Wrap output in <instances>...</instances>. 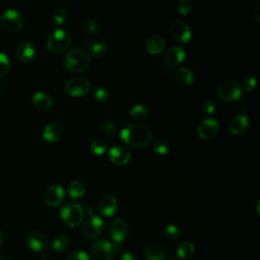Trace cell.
I'll return each mask as SVG.
<instances>
[{
  "label": "cell",
  "mask_w": 260,
  "mask_h": 260,
  "mask_svg": "<svg viewBox=\"0 0 260 260\" xmlns=\"http://www.w3.org/2000/svg\"><path fill=\"white\" fill-rule=\"evenodd\" d=\"M120 137L124 143L135 149H144L150 145L153 133L151 128L144 123H130L122 128Z\"/></svg>",
  "instance_id": "obj_1"
},
{
  "label": "cell",
  "mask_w": 260,
  "mask_h": 260,
  "mask_svg": "<svg viewBox=\"0 0 260 260\" xmlns=\"http://www.w3.org/2000/svg\"><path fill=\"white\" fill-rule=\"evenodd\" d=\"M91 57L86 49L77 47L67 52L63 59V66L68 73H84L90 66Z\"/></svg>",
  "instance_id": "obj_2"
},
{
  "label": "cell",
  "mask_w": 260,
  "mask_h": 260,
  "mask_svg": "<svg viewBox=\"0 0 260 260\" xmlns=\"http://www.w3.org/2000/svg\"><path fill=\"white\" fill-rule=\"evenodd\" d=\"M72 45V37L69 33L62 29H56L47 38L46 46L51 53L61 54L68 50Z\"/></svg>",
  "instance_id": "obj_3"
},
{
  "label": "cell",
  "mask_w": 260,
  "mask_h": 260,
  "mask_svg": "<svg viewBox=\"0 0 260 260\" xmlns=\"http://www.w3.org/2000/svg\"><path fill=\"white\" fill-rule=\"evenodd\" d=\"M243 90L239 83L231 78L224 79L218 86V94L220 98L227 102L238 101L242 97Z\"/></svg>",
  "instance_id": "obj_4"
},
{
  "label": "cell",
  "mask_w": 260,
  "mask_h": 260,
  "mask_svg": "<svg viewBox=\"0 0 260 260\" xmlns=\"http://www.w3.org/2000/svg\"><path fill=\"white\" fill-rule=\"evenodd\" d=\"M105 223L98 215L93 214L91 208H87V218L83 226V234L87 239H97L104 233Z\"/></svg>",
  "instance_id": "obj_5"
},
{
  "label": "cell",
  "mask_w": 260,
  "mask_h": 260,
  "mask_svg": "<svg viewBox=\"0 0 260 260\" xmlns=\"http://www.w3.org/2000/svg\"><path fill=\"white\" fill-rule=\"evenodd\" d=\"M62 221L69 227L80 226L85 218V211L81 204L77 202L66 203L60 212Z\"/></svg>",
  "instance_id": "obj_6"
},
{
  "label": "cell",
  "mask_w": 260,
  "mask_h": 260,
  "mask_svg": "<svg viewBox=\"0 0 260 260\" xmlns=\"http://www.w3.org/2000/svg\"><path fill=\"white\" fill-rule=\"evenodd\" d=\"M64 88L70 97L79 98L84 97L89 92L90 84L87 79L79 77L68 80L65 84Z\"/></svg>",
  "instance_id": "obj_7"
},
{
  "label": "cell",
  "mask_w": 260,
  "mask_h": 260,
  "mask_svg": "<svg viewBox=\"0 0 260 260\" xmlns=\"http://www.w3.org/2000/svg\"><path fill=\"white\" fill-rule=\"evenodd\" d=\"M0 21H1L2 27L11 33L18 32L23 26L22 15L17 10L12 8L6 9L1 13Z\"/></svg>",
  "instance_id": "obj_8"
},
{
  "label": "cell",
  "mask_w": 260,
  "mask_h": 260,
  "mask_svg": "<svg viewBox=\"0 0 260 260\" xmlns=\"http://www.w3.org/2000/svg\"><path fill=\"white\" fill-rule=\"evenodd\" d=\"M173 39L179 44H187L192 38V32L188 23L182 19L175 20L170 28Z\"/></svg>",
  "instance_id": "obj_9"
},
{
  "label": "cell",
  "mask_w": 260,
  "mask_h": 260,
  "mask_svg": "<svg viewBox=\"0 0 260 260\" xmlns=\"http://www.w3.org/2000/svg\"><path fill=\"white\" fill-rule=\"evenodd\" d=\"M113 254L112 243L107 240H99L94 242L90 249L92 260H112Z\"/></svg>",
  "instance_id": "obj_10"
},
{
  "label": "cell",
  "mask_w": 260,
  "mask_h": 260,
  "mask_svg": "<svg viewBox=\"0 0 260 260\" xmlns=\"http://www.w3.org/2000/svg\"><path fill=\"white\" fill-rule=\"evenodd\" d=\"M26 243L31 250L36 252H43L49 246V238L43 232L34 231L27 236Z\"/></svg>",
  "instance_id": "obj_11"
},
{
  "label": "cell",
  "mask_w": 260,
  "mask_h": 260,
  "mask_svg": "<svg viewBox=\"0 0 260 260\" xmlns=\"http://www.w3.org/2000/svg\"><path fill=\"white\" fill-rule=\"evenodd\" d=\"M220 131L219 122L214 118H204L197 126V132L200 138L208 140L215 138Z\"/></svg>",
  "instance_id": "obj_12"
},
{
  "label": "cell",
  "mask_w": 260,
  "mask_h": 260,
  "mask_svg": "<svg viewBox=\"0 0 260 260\" xmlns=\"http://www.w3.org/2000/svg\"><path fill=\"white\" fill-rule=\"evenodd\" d=\"M84 44L87 49V53L90 57L101 58L107 54L108 47L107 44L101 40H93L89 36H86L84 38Z\"/></svg>",
  "instance_id": "obj_13"
},
{
  "label": "cell",
  "mask_w": 260,
  "mask_h": 260,
  "mask_svg": "<svg viewBox=\"0 0 260 260\" xmlns=\"http://www.w3.org/2000/svg\"><path fill=\"white\" fill-rule=\"evenodd\" d=\"M65 196V191L61 185L54 184L47 188L44 194V201L49 206H58L62 203Z\"/></svg>",
  "instance_id": "obj_14"
},
{
  "label": "cell",
  "mask_w": 260,
  "mask_h": 260,
  "mask_svg": "<svg viewBox=\"0 0 260 260\" xmlns=\"http://www.w3.org/2000/svg\"><path fill=\"white\" fill-rule=\"evenodd\" d=\"M186 52L181 47H172L164 55V62L169 69H174L178 67L185 60Z\"/></svg>",
  "instance_id": "obj_15"
},
{
  "label": "cell",
  "mask_w": 260,
  "mask_h": 260,
  "mask_svg": "<svg viewBox=\"0 0 260 260\" xmlns=\"http://www.w3.org/2000/svg\"><path fill=\"white\" fill-rule=\"evenodd\" d=\"M110 234L114 243H123L128 235V225L123 219H116L110 228Z\"/></svg>",
  "instance_id": "obj_16"
},
{
  "label": "cell",
  "mask_w": 260,
  "mask_h": 260,
  "mask_svg": "<svg viewBox=\"0 0 260 260\" xmlns=\"http://www.w3.org/2000/svg\"><path fill=\"white\" fill-rule=\"evenodd\" d=\"M110 161L117 166H124L131 159L130 152L122 146H115L109 151Z\"/></svg>",
  "instance_id": "obj_17"
},
{
  "label": "cell",
  "mask_w": 260,
  "mask_h": 260,
  "mask_svg": "<svg viewBox=\"0 0 260 260\" xmlns=\"http://www.w3.org/2000/svg\"><path fill=\"white\" fill-rule=\"evenodd\" d=\"M249 126V119L244 113L234 116L228 124V128L232 134L239 135L246 131Z\"/></svg>",
  "instance_id": "obj_18"
},
{
  "label": "cell",
  "mask_w": 260,
  "mask_h": 260,
  "mask_svg": "<svg viewBox=\"0 0 260 260\" xmlns=\"http://www.w3.org/2000/svg\"><path fill=\"white\" fill-rule=\"evenodd\" d=\"M118 207L117 199L112 194L104 195L99 201V211L106 217H112L116 214Z\"/></svg>",
  "instance_id": "obj_19"
},
{
  "label": "cell",
  "mask_w": 260,
  "mask_h": 260,
  "mask_svg": "<svg viewBox=\"0 0 260 260\" xmlns=\"http://www.w3.org/2000/svg\"><path fill=\"white\" fill-rule=\"evenodd\" d=\"M16 55L21 62L28 63L32 61L36 55L35 46L29 41H22L17 46Z\"/></svg>",
  "instance_id": "obj_20"
},
{
  "label": "cell",
  "mask_w": 260,
  "mask_h": 260,
  "mask_svg": "<svg viewBox=\"0 0 260 260\" xmlns=\"http://www.w3.org/2000/svg\"><path fill=\"white\" fill-rule=\"evenodd\" d=\"M42 135L48 143H57L63 136V129L58 123L52 122L44 127Z\"/></svg>",
  "instance_id": "obj_21"
},
{
  "label": "cell",
  "mask_w": 260,
  "mask_h": 260,
  "mask_svg": "<svg viewBox=\"0 0 260 260\" xmlns=\"http://www.w3.org/2000/svg\"><path fill=\"white\" fill-rule=\"evenodd\" d=\"M166 48V42L159 35H153L146 41V50L153 55L161 54Z\"/></svg>",
  "instance_id": "obj_22"
},
{
  "label": "cell",
  "mask_w": 260,
  "mask_h": 260,
  "mask_svg": "<svg viewBox=\"0 0 260 260\" xmlns=\"http://www.w3.org/2000/svg\"><path fill=\"white\" fill-rule=\"evenodd\" d=\"M33 103L41 111H48L53 106L52 98L49 96L48 93L43 92V91H37L34 93L33 96Z\"/></svg>",
  "instance_id": "obj_23"
},
{
  "label": "cell",
  "mask_w": 260,
  "mask_h": 260,
  "mask_svg": "<svg viewBox=\"0 0 260 260\" xmlns=\"http://www.w3.org/2000/svg\"><path fill=\"white\" fill-rule=\"evenodd\" d=\"M174 78L177 82L184 86H191L194 82V75L190 69L180 67L174 72Z\"/></svg>",
  "instance_id": "obj_24"
},
{
  "label": "cell",
  "mask_w": 260,
  "mask_h": 260,
  "mask_svg": "<svg viewBox=\"0 0 260 260\" xmlns=\"http://www.w3.org/2000/svg\"><path fill=\"white\" fill-rule=\"evenodd\" d=\"M67 192L72 198H81L86 194V186L81 181H73L67 187Z\"/></svg>",
  "instance_id": "obj_25"
},
{
  "label": "cell",
  "mask_w": 260,
  "mask_h": 260,
  "mask_svg": "<svg viewBox=\"0 0 260 260\" xmlns=\"http://www.w3.org/2000/svg\"><path fill=\"white\" fill-rule=\"evenodd\" d=\"M146 260H164L165 252L158 244H152L146 248Z\"/></svg>",
  "instance_id": "obj_26"
},
{
  "label": "cell",
  "mask_w": 260,
  "mask_h": 260,
  "mask_svg": "<svg viewBox=\"0 0 260 260\" xmlns=\"http://www.w3.org/2000/svg\"><path fill=\"white\" fill-rule=\"evenodd\" d=\"M195 251V247L191 242H183L177 248V257L180 259H189Z\"/></svg>",
  "instance_id": "obj_27"
},
{
  "label": "cell",
  "mask_w": 260,
  "mask_h": 260,
  "mask_svg": "<svg viewBox=\"0 0 260 260\" xmlns=\"http://www.w3.org/2000/svg\"><path fill=\"white\" fill-rule=\"evenodd\" d=\"M129 115L131 116L133 120L139 122V121L145 120L146 118L149 116V110L146 106L141 105V104H137L131 108Z\"/></svg>",
  "instance_id": "obj_28"
},
{
  "label": "cell",
  "mask_w": 260,
  "mask_h": 260,
  "mask_svg": "<svg viewBox=\"0 0 260 260\" xmlns=\"http://www.w3.org/2000/svg\"><path fill=\"white\" fill-rule=\"evenodd\" d=\"M70 247V240L65 235H59L54 239L52 243V248L57 253H62Z\"/></svg>",
  "instance_id": "obj_29"
},
{
  "label": "cell",
  "mask_w": 260,
  "mask_h": 260,
  "mask_svg": "<svg viewBox=\"0 0 260 260\" xmlns=\"http://www.w3.org/2000/svg\"><path fill=\"white\" fill-rule=\"evenodd\" d=\"M90 150L96 156H103L107 152V144L103 139L96 138L91 141Z\"/></svg>",
  "instance_id": "obj_30"
},
{
  "label": "cell",
  "mask_w": 260,
  "mask_h": 260,
  "mask_svg": "<svg viewBox=\"0 0 260 260\" xmlns=\"http://www.w3.org/2000/svg\"><path fill=\"white\" fill-rule=\"evenodd\" d=\"M67 18V11L62 8V7H58L56 8L53 13H52V23L53 26L55 27H59L61 25H63L64 21Z\"/></svg>",
  "instance_id": "obj_31"
},
{
  "label": "cell",
  "mask_w": 260,
  "mask_h": 260,
  "mask_svg": "<svg viewBox=\"0 0 260 260\" xmlns=\"http://www.w3.org/2000/svg\"><path fill=\"white\" fill-rule=\"evenodd\" d=\"M153 149H154V152L157 153L158 155L165 156L170 152V145L167 140L161 138V139H158L155 141Z\"/></svg>",
  "instance_id": "obj_32"
},
{
  "label": "cell",
  "mask_w": 260,
  "mask_h": 260,
  "mask_svg": "<svg viewBox=\"0 0 260 260\" xmlns=\"http://www.w3.org/2000/svg\"><path fill=\"white\" fill-rule=\"evenodd\" d=\"M85 29L89 37L97 35L101 32V27L99 23L93 19H86L85 20Z\"/></svg>",
  "instance_id": "obj_33"
},
{
  "label": "cell",
  "mask_w": 260,
  "mask_h": 260,
  "mask_svg": "<svg viewBox=\"0 0 260 260\" xmlns=\"http://www.w3.org/2000/svg\"><path fill=\"white\" fill-rule=\"evenodd\" d=\"M10 68V61L6 54L0 52V78L5 76Z\"/></svg>",
  "instance_id": "obj_34"
},
{
  "label": "cell",
  "mask_w": 260,
  "mask_h": 260,
  "mask_svg": "<svg viewBox=\"0 0 260 260\" xmlns=\"http://www.w3.org/2000/svg\"><path fill=\"white\" fill-rule=\"evenodd\" d=\"M93 97L99 102H106L110 97V93L105 87H96L93 89Z\"/></svg>",
  "instance_id": "obj_35"
},
{
  "label": "cell",
  "mask_w": 260,
  "mask_h": 260,
  "mask_svg": "<svg viewBox=\"0 0 260 260\" xmlns=\"http://www.w3.org/2000/svg\"><path fill=\"white\" fill-rule=\"evenodd\" d=\"M165 236L170 240H176L180 236V230L175 225H169L165 229Z\"/></svg>",
  "instance_id": "obj_36"
},
{
  "label": "cell",
  "mask_w": 260,
  "mask_h": 260,
  "mask_svg": "<svg viewBox=\"0 0 260 260\" xmlns=\"http://www.w3.org/2000/svg\"><path fill=\"white\" fill-rule=\"evenodd\" d=\"M101 127H102L103 132L108 134V135H113L118 130L117 124L114 121H112V120H105V121H103L102 124H101Z\"/></svg>",
  "instance_id": "obj_37"
},
{
  "label": "cell",
  "mask_w": 260,
  "mask_h": 260,
  "mask_svg": "<svg viewBox=\"0 0 260 260\" xmlns=\"http://www.w3.org/2000/svg\"><path fill=\"white\" fill-rule=\"evenodd\" d=\"M192 8V3L189 1V0H181L180 2L177 4V9L180 14L182 15H187L190 13Z\"/></svg>",
  "instance_id": "obj_38"
},
{
  "label": "cell",
  "mask_w": 260,
  "mask_h": 260,
  "mask_svg": "<svg viewBox=\"0 0 260 260\" xmlns=\"http://www.w3.org/2000/svg\"><path fill=\"white\" fill-rule=\"evenodd\" d=\"M200 108H201V111L205 114H214L216 111V105H215L214 101H211L209 99L203 100L201 102Z\"/></svg>",
  "instance_id": "obj_39"
},
{
  "label": "cell",
  "mask_w": 260,
  "mask_h": 260,
  "mask_svg": "<svg viewBox=\"0 0 260 260\" xmlns=\"http://www.w3.org/2000/svg\"><path fill=\"white\" fill-rule=\"evenodd\" d=\"M256 84H257V82H256L255 78L247 77L246 79H244V81L242 83L241 88H242V90L244 89L245 91H251V90H253L255 88Z\"/></svg>",
  "instance_id": "obj_40"
},
{
  "label": "cell",
  "mask_w": 260,
  "mask_h": 260,
  "mask_svg": "<svg viewBox=\"0 0 260 260\" xmlns=\"http://www.w3.org/2000/svg\"><path fill=\"white\" fill-rule=\"evenodd\" d=\"M67 260H89V257L87 252L82 250L74 251L67 257Z\"/></svg>",
  "instance_id": "obj_41"
},
{
  "label": "cell",
  "mask_w": 260,
  "mask_h": 260,
  "mask_svg": "<svg viewBox=\"0 0 260 260\" xmlns=\"http://www.w3.org/2000/svg\"><path fill=\"white\" fill-rule=\"evenodd\" d=\"M252 13H253V16L256 19V21L260 22V1L256 2V4L254 5Z\"/></svg>",
  "instance_id": "obj_42"
},
{
  "label": "cell",
  "mask_w": 260,
  "mask_h": 260,
  "mask_svg": "<svg viewBox=\"0 0 260 260\" xmlns=\"http://www.w3.org/2000/svg\"><path fill=\"white\" fill-rule=\"evenodd\" d=\"M120 260H137L136 256L131 252H125L121 255Z\"/></svg>",
  "instance_id": "obj_43"
},
{
  "label": "cell",
  "mask_w": 260,
  "mask_h": 260,
  "mask_svg": "<svg viewBox=\"0 0 260 260\" xmlns=\"http://www.w3.org/2000/svg\"><path fill=\"white\" fill-rule=\"evenodd\" d=\"M3 242H4V237H3V234H2V232H1V231H0V248L2 247V245H3Z\"/></svg>",
  "instance_id": "obj_44"
},
{
  "label": "cell",
  "mask_w": 260,
  "mask_h": 260,
  "mask_svg": "<svg viewBox=\"0 0 260 260\" xmlns=\"http://www.w3.org/2000/svg\"><path fill=\"white\" fill-rule=\"evenodd\" d=\"M164 260H178V257L175 256V255H169V256H167L166 258H165Z\"/></svg>",
  "instance_id": "obj_45"
},
{
  "label": "cell",
  "mask_w": 260,
  "mask_h": 260,
  "mask_svg": "<svg viewBox=\"0 0 260 260\" xmlns=\"http://www.w3.org/2000/svg\"><path fill=\"white\" fill-rule=\"evenodd\" d=\"M0 260H6V257L4 254H1L0 253Z\"/></svg>",
  "instance_id": "obj_46"
},
{
  "label": "cell",
  "mask_w": 260,
  "mask_h": 260,
  "mask_svg": "<svg viewBox=\"0 0 260 260\" xmlns=\"http://www.w3.org/2000/svg\"><path fill=\"white\" fill-rule=\"evenodd\" d=\"M41 259H42V260H47V259H48V257H47L46 254H42V255H41Z\"/></svg>",
  "instance_id": "obj_47"
}]
</instances>
